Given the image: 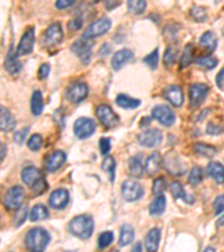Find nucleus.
Wrapping results in <instances>:
<instances>
[{
  "mask_svg": "<svg viewBox=\"0 0 224 252\" xmlns=\"http://www.w3.org/2000/svg\"><path fill=\"white\" fill-rule=\"evenodd\" d=\"M44 108V101H43V94L42 92L36 90L34 91L32 95L31 101V110L35 116H39L43 112Z\"/></svg>",
  "mask_w": 224,
  "mask_h": 252,
  "instance_id": "c756f323",
  "label": "nucleus"
},
{
  "mask_svg": "<svg viewBox=\"0 0 224 252\" xmlns=\"http://www.w3.org/2000/svg\"><path fill=\"white\" fill-rule=\"evenodd\" d=\"M214 211L215 214L220 215L224 212V195H220L214 201Z\"/></svg>",
  "mask_w": 224,
  "mask_h": 252,
  "instance_id": "3c124183",
  "label": "nucleus"
},
{
  "mask_svg": "<svg viewBox=\"0 0 224 252\" xmlns=\"http://www.w3.org/2000/svg\"><path fill=\"white\" fill-rule=\"evenodd\" d=\"M34 43L35 31L32 27H28L19 40L16 54H17V56H24L30 54V53H32V50H34Z\"/></svg>",
  "mask_w": 224,
  "mask_h": 252,
  "instance_id": "9b49d317",
  "label": "nucleus"
},
{
  "mask_svg": "<svg viewBox=\"0 0 224 252\" xmlns=\"http://www.w3.org/2000/svg\"><path fill=\"white\" fill-rule=\"evenodd\" d=\"M5 67L10 74H16V73H18L20 71V68H22V65H20V62L17 59V54H14L13 48L11 47L6 56Z\"/></svg>",
  "mask_w": 224,
  "mask_h": 252,
  "instance_id": "393cba45",
  "label": "nucleus"
},
{
  "mask_svg": "<svg viewBox=\"0 0 224 252\" xmlns=\"http://www.w3.org/2000/svg\"><path fill=\"white\" fill-rule=\"evenodd\" d=\"M129 173L134 177H140L142 173H144V166L141 162V157L133 156L129 159Z\"/></svg>",
  "mask_w": 224,
  "mask_h": 252,
  "instance_id": "2f4dec72",
  "label": "nucleus"
},
{
  "mask_svg": "<svg viewBox=\"0 0 224 252\" xmlns=\"http://www.w3.org/2000/svg\"><path fill=\"white\" fill-rule=\"evenodd\" d=\"M209 93V87L204 83H194L190 87L191 107L196 108L201 104Z\"/></svg>",
  "mask_w": 224,
  "mask_h": 252,
  "instance_id": "4468645a",
  "label": "nucleus"
},
{
  "mask_svg": "<svg viewBox=\"0 0 224 252\" xmlns=\"http://www.w3.org/2000/svg\"><path fill=\"white\" fill-rule=\"evenodd\" d=\"M132 58H133V53L130 50H127V48L118 51L117 53H115V55L112 56V60H111L112 67L115 68V70H120V68Z\"/></svg>",
  "mask_w": 224,
  "mask_h": 252,
  "instance_id": "aec40b11",
  "label": "nucleus"
},
{
  "mask_svg": "<svg viewBox=\"0 0 224 252\" xmlns=\"http://www.w3.org/2000/svg\"><path fill=\"white\" fill-rule=\"evenodd\" d=\"M160 242V229H152L146 237V248L148 252H157L158 247Z\"/></svg>",
  "mask_w": 224,
  "mask_h": 252,
  "instance_id": "b1692460",
  "label": "nucleus"
},
{
  "mask_svg": "<svg viewBox=\"0 0 224 252\" xmlns=\"http://www.w3.org/2000/svg\"><path fill=\"white\" fill-rule=\"evenodd\" d=\"M199 45L205 47L209 52H213L218 46L217 36L212 32H205L199 38Z\"/></svg>",
  "mask_w": 224,
  "mask_h": 252,
  "instance_id": "bb28decb",
  "label": "nucleus"
},
{
  "mask_svg": "<svg viewBox=\"0 0 224 252\" xmlns=\"http://www.w3.org/2000/svg\"><path fill=\"white\" fill-rule=\"evenodd\" d=\"M92 45L93 42L92 39L84 37H80L79 39H76L72 45V52L79 58L82 63L88 64L91 60V55H92Z\"/></svg>",
  "mask_w": 224,
  "mask_h": 252,
  "instance_id": "20e7f679",
  "label": "nucleus"
},
{
  "mask_svg": "<svg viewBox=\"0 0 224 252\" xmlns=\"http://www.w3.org/2000/svg\"><path fill=\"white\" fill-rule=\"evenodd\" d=\"M26 212H27L26 207H24V209L22 207V209L17 212V217H16V224H17V226H19L24 221H25Z\"/></svg>",
  "mask_w": 224,
  "mask_h": 252,
  "instance_id": "5fc2aeb1",
  "label": "nucleus"
},
{
  "mask_svg": "<svg viewBox=\"0 0 224 252\" xmlns=\"http://www.w3.org/2000/svg\"><path fill=\"white\" fill-rule=\"evenodd\" d=\"M134 239V230L131 225L124 224L121 226L120 230V237H119V245L120 247H126L130 245Z\"/></svg>",
  "mask_w": 224,
  "mask_h": 252,
  "instance_id": "c85d7f7f",
  "label": "nucleus"
},
{
  "mask_svg": "<svg viewBox=\"0 0 224 252\" xmlns=\"http://www.w3.org/2000/svg\"><path fill=\"white\" fill-rule=\"evenodd\" d=\"M22 180L35 194H42L47 189V184L40 170L32 166H28L23 169Z\"/></svg>",
  "mask_w": 224,
  "mask_h": 252,
  "instance_id": "f03ea898",
  "label": "nucleus"
},
{
  "mask_svg": "<svg viewBox=\"0 0 224 252\" xmlns=\"http://www.w3.org/2000/svg\"><path fill=\"white\" fill-rule=\"evenodd\" d=\"M96 123L89 118H80L74 123V133L79 139H85L96 131Z\"/></svg>",
  "mask_w": 224,
  "mask_h": 252,
  "instance_id": "1a4fd4ad",
  "label": "nucleus"
},
{
  "mask_svg": "<svg viewBox=\"0 0 224 252\" xmlns=\"http://www.w3.org/2000/svg\"><path fill=\"white\" fill-rule=\"evenodd\" d=\"M68 200H70V194L66 189H55L50 196V205L54 209H64L67 205Z\"/></svg>",
  "mask_w": 224,
  "mask_h": 252,
  "instance_id": "a211bd4d",
  "label": "nucleus"
},
{
  "mask_svg": "<svg viewBox=\"0 0 224 252\" xmlns=\"http://www.w3.org/2000/svg\"><path fill=\"white\" fill-rule=\"evenodd\" d=\"M34 252H40V251H34Z\"/></svg>",
  "mask_w": 224,
  "mask_h": 252,
  "instance_id": "338daca9",
  "label": "nucleus"
},
{
  "mask_svg": "<svg viewBox=\"0 0 224 252\" xmlns=\"http://www.w3.org/2000/svg\"><path fill=\"white\" fill-rule=\"evenodd\" d=\"M89 89L87 84L82 82H75L67 88V99L73 103H79L88 96Z\"/></svg>",
  "mask_w": 224,
  "mask_h": 252,
  "instance_id": "dca6fc26",
  "label": "nucleus"
},
{
  "mask_svg": "<svg viewBox=\"0 0 224 252\" xmlns=\"http://www.w3.org/2000/svg\"><path fill=\"white\" fill-rule=\"evenodd\" d=\"M16 121L13 115H11V112L7 108L1 107V110H0V128H1V131H11L14 129Z\"/></svg>",
  "mask_w": 224,
  "mask_h": 252,
  "instance_id": "412c9836",
  "label": "nucleus"
},
{
  "mask_svg": "<svg viewBox=\"0 0 224 252\" xmlns=\"http://www.w3.org/2000/svg\"><path fill=\"white\" fill-rule=\"evenodd\" d=\"M82 25H83V20L81 17L73 18L68 22V28H70L71 31H79L80 28L82 27Z\"/></svg>",
  "mask_w": 224,
  "mask_h": 252,
  "instance_id": "864d4df0",
  "label": "nucleus"
},
{
  "mask_svg": "<svg viewBox=\"0 0 224 252\" xmlns=\"http://www.w3.org/2000/svg\"><path fill=\"white\" fill-rule=\"evenodd\" d=\"M193 150L195 153L197 154L198 156H202V157H213L215 156V154H217V148L213 147V146H210V145H206V144H195Z\"/></svg>",
  "mask_w": 224,
  "mask_h": 252,
  "instance_id": "473e14b6",
  "label": "nucleus"
},
{
  "mask_svg": "<svg viewBox=\"0 0 224 252\" xmlns=\"http://www.w3.org/2000/svg\"><path fill=\"white\" fill-rule=\"evenodd\" d=\"M202 181H203V170L201 167H198V166H195V167H193V169L191 170V173L189 175V183L191 185L196 186Z\"/></svg>",
  "mask_w": 224,
  "mask_h": 252,
  "instance_id": "ea45409f",
  "label": "nucleus"
},
{
  "mask_svg": "<svg viewBox=\"0 0 224 252\" xmlns=\"http://www.w3.org/2000/svg\"><path fill=\"white\" fill-rule=\"evenodd\" d=\"M195 63L198 66L204 67L206 70H213V68L218 65V59H215L214 56H201L195 60Z\"/></svg>",
  "mask_w": 224,
  "mask_h": 252,
  "instance_id": "f704fd0d",
  "label": "nucleus"
},
{
  "mask_svg": "<svg viewBox=\"0 0 224 252\" xmlns=\"http://www.w3.org/2000/svg\"><path fill=\"white\" fill-rule=\"evenodd\" d=\"M75 3L74 0H59V1H56L55 6L59 8V9H65V8H68L73 6Z\"/></svg>",
  "mask_w": 224,
  "mask_h": 252,
  "instance_id": "6e6d98bb",
  "label": "nucleus"
},
{
  "mask_svg": "<svg viewBox=\"0 0 224 252\" xmlns=\"http://www.w3.org/2000/svg\"><path fill=\"white\" fill-rule=\"evenodd\" d=\"M110 252H118L117 250H112V251H110Z\"/></svg>",
  "mask_w": 224,
  "mask_h": 252,
  "instance_id": "69168bd1",
  "label": "nucleus"
},
{
  "mask_svg": "<svg viewBox=\"0 0 224 252\" xmlns=\"http://www.w3.org/2000/svg\"><path fill=\"white\" fill-rule=\"evenodd\" d=\"M65 160H66V155L62 150H56L52 154V155L47 158L46 160V169L48 172H55V170L60 169L64 165Z\"/></svg>",
  "mask_w": 224,
  "mask_h": 252,
  "instance_id": "6ab92c4d",
  "label": "nucleus"
},
{
  "mask_svg": "<svg viewBox=\"0 0 224 252\" xmlns=\"http://www.w3.org/2000/svg\"><path fill=\"white\" fill-rule=\"evenodd\" d=\"M120 2H111V1H107L105 2V7L108 8V9H113V8L119 6Z\"/></svg>",
  "mask_w": 224,
  "mask_h": 252,
  "instance_id": "bf43d9fd",
  "label": "nucleus"
},
{
  "mask_svg": "<svg viewBox=\"0 0 224 252\" xmlns=\"http://www.w3.org/2000/svg\"><path fill=\"white\" fill-rule=\"evenodd\" d=\"M191 16H192L194 20L202 23L205 22L207 18V11L204 7L193 6L192 9H191Z\"/></svg>",
  "mask_w": 224,
  "mask_h": 252,
  "instance_id": "a19ab883",
  "label": "nucleus"
},
{
  "mask_svg": "<svg viewBox=\"0 0 224 252\" xmlns=\"http://www.w3.org/2000/svg\"><path fill=\"white\" fill-rule=\"evenodd\" d=\"M42 145H43V139H42V137L37 135V133L32 135L27 142L28 148H30L31 150H34V152H37V150H39L40 147H42Z\"/></svg>",
  "mask_w": 224,
  "mask_h": 252,
  "instance_id": "a18cd8bd",
  "label": "nucleus"
},
{
  "mask_svg": "<svg viewBox=\"0 0 224 252\" xmlns=\"http://www.w3.org/2000/svg\"><path fill=\"white\" fill-rule=\"evenodd\" d=\"M6 152H7V148H6L5 144H1V161H3V159H5Z\"/></svg>",
  "mask_w": 224,
  "mask_h": 252,
  "instance_id": "052dcab7",
  "label": "nucleus"
},
{
  "mask_svg": "<svg viewBox=\"0 0 224 252\" xmlns=\"http://www.w3.org/2000/svg\"><path fill=\"white\" fill-rule=\"evenodd\" d=\"M217 226H224V215L217 221Z\"/></svg>",
  "mask_w": 224,
  "mask_h": 252,
  "instance_id": "e2e57ef3",
  "label": "nucleus"
},
{
  "mask_svg": "<svg viewBox=\"0 0 224 252\" xmlns=\"http://www.w3.org/2000/svg\"><path fill=\"white\" fill-rule=\"evenodd\" d=\"M51 237L43 227H34L26 235V246L34 251H42L50 243Z\"/></svg>",
  "mask_w": 224,
  "mask_h": 252,
  "instance_id": "7ed1b4c3",
  "label": "nucleus"
},
{
  "mask_svg": "<svg viewBox=\"0 0 224 252\" xmlns=\"http://www.w3.org/2000/svg\"><path fill=\"white\" fill-rule=\"evenodd\" d=\"M224 132V127L220 125H217L214 123H209L206 127V133H209L211 136H218L221 135V133Z\"/></svg>",
  "mask_w": 224,
  "mask_h": 252,
  "instance_id": "49530a36",
  "label": "nucleus"
},
{
  "mask_svg": "<svg viewBox=\"0 0 224 252\" xmlns=\"http://www.w3.org/2000/svg\"><path fill=\"white\" fill-rule=\"evenodd\" d=\"M177 58V50L173 46H168L167 50L165 51V55H164V62L167 65V66H170L175 63Z\"/></svg>",
  "mask_w": 224,
  "mask_h": 252,
  "instance_id": "79ce46f5",
  "label": "nucleus"
},
{
  "mask_svg": "<svg viewBox=\"0 0 224 252\" xmlns=\"http://www.w3.org/2000/svg\"><path fill=\"white\" fill-rule=\"evenodd\" d=\"M179 28H176L175 25H168L165 27L164 30V35H165V38L168 39V40H175L177 36V32H178Z\"/></svg>",
  "mask_w": 224,
  "mask_h": 252,
  "instance_id": "09e8293b",
  "label": "nucleus"
},
{
  "mask_svg": "<svg viewBox=\"0 0 224 252\" xmlns=\"http://www.w3.org/2000/svg\"><path fill=\"white\" fill-rule=\"evenodd\" d=\"M138 141L141 146H145V147H155V146L160 145L162 139V135L160 130L158 129H148L146 131L141 132L137 137Z\"/></svg>",
  "mask_w": 224,
  "mask_h": 252,
  "instance_id": "2eb2a0df",
  "label": "nucleus"
},
{
  "mask_svg": "<svg viewBox=\"0 0 224 252\" xmlns=\"http://www.w3.org/2000/svg\"><path fill=\"white\" fill-rule=\"evenodd\" d=\"M100 150L102 156H107L111 150V140L109 138H101L100 139Z\"/></svg>",
  "mask_w": 224,
  "mask_h": 252,
  "instance_id": "8fccbe9b",
  "label": "nucleus"
},
{
  "mask_svg": "<svg viewBox=\"0 0 224 252\" xmlns=\"http://www.w3.org/2000/svg\"><path fill=\"white\" fill-rule=\"evenodd\" d=\"M28 132H30V128H24V129L18 130V131L14 135V141L19 146L23 145L24 141L26 140Z\"/></svg>",
  "mask_w": 224,
  "mask_h": 252,
  "instance_id": "de8ad7c7",
  "label": "nucleus"
},
{
  "mask_svg": "<svg viewBox=\"0 0 224 252\" xmlns=\"http://www.w3.org/2000/svg\"><path fill=\"white\" fill-rule=\"evenodd\" d=\"M166 181L164 177H158L154 181L153 184V193L156 195V196H160V195L164 193L166 189Z\"/></svg>",
  "mask_w": 224,
  "mask_h": 252,
  "instance_id": "37998d69",
  "label": "nucleus"
},
{
  "mask_svg": "<svg viewBox=\"0 0 224 252\" xmlns=\"http://www.w3.org/2000/svg\"><path fill=\"white\" fill-rule=\"evenodd\" d=\"M116 103L126 110H130V109H136L140 105V100L134 99V97L129 96L127 94H119L116 99Z\"/></svg>",
  "mask_w": 224,
  "mask_h": 252,
  "instance_id": "a878e982",
  "label": "nucleus"
},
{
  "mask_svg": "<svg viewBox=\"0 0 224 252\" xmlns=\"http://www.w3.org/2000/svg\"><path fill=\"white\" fill-rule=\"evenodd\" d=\"M25 192L20 186H14L8 189V192L3 196V205L8 210H17L23 204Z\"/></svg>",
  "mask_w": 224,
  "mask_h": 252,
  "instance_id": "423d86ee",
  "label": "nucleus"
},
{
  "mask_svg": "<svg viewBox=\"0 0 224 252\" xmlns=\"http://www.w3.org/2000/svg\"><path fill=\"white\" fill-rule=\"evenodd\" d=\"M207 174L218 183V184H223L224 183V166L217 161H211L206 167Z\"/></svg>",
  "mask_w": 224,
  "mask_h": 252,
  "instance_id": "5701e85b",
  "label": "nucleus"
},
{
  "mask_svg": "<svg viewBox=\"0 0 224 252\" xmlns=\"http://www.w3.org/2000/svg\"><path fill=\"white\" fill-rule=\"evenodd\" d=\"M127 5L130 13L134 15H141L145 11L147 3L144 0H130Z\"/></svg>",
  "mask_w": 224,
  "mask_h": 252,
  "instance_id": "c9c22d12",
  "label": "nucleus"
},
{
  "mask_svg": "<svg viewBox=\"0 0 224 252\" xmlns=\"http://www.w3.org/2000/svg\"><path fill=\"white\" fill-rule=\"evenodd\" d=\"M164 166L170 175H174V176H181L185 173L186 166L184 162L181 160L176 154L175 153H168L165 156L164 159Z\"/></svg>",
  "mask_w": 224,
  "mask_h": 252,
  "instance_id": "f8f14e48",
  "label": "nucleus"
},
{
  "mask_svg": "<svg viewBox=\"0 0 224 252\" xmlns=\"http://www.w3.org/2000/svg\"><path fill=\"white\" fill-rule=\"evenodd\" d=\"M113 232L111 231H105L99 235V239H97V246H99L100 249H105L108 248L111 243L113 242Z\"/></svg>",
  "mask_w": 224,
  "mask_h": 252,
  "instance_id": "4c0bfd02",
  "label": "nucleus"
},
{
  "mask_svg": "<svg viewBox=\"0 0 224 252\" xmlns=\"http://www.w3.org/2000/svg\"><path fill=\"white\" fill-rule=\"evenodd\" d=\"M152 116L157 121H160L161 125L169 127L175 123V113L173 112L172 109L167 107L165 104H158L153 109Z\"/></svg>",
  "mask_w": 224,
  "mask_h": 252,
  "instance_id": "ddd939ff",
  "label": "nucleus"
},
{
  "mask_svg": "<svg viewBox=\"0 0 224 252\" xmlns=\"http://www.w3.org/2000/svg\"><path fill=\"white\" fill-rule=\"evenodd\" d=\"M166 209V198L160 195V196H157L155 200L152 202V204L149 205V213L154 215V217H157V215H160L165 212Z\"/></svg>",
  "mask_w": 224,
  "mask_h": 252,
  "instance_id": "7c9ffc66",
  "label": "nucleus"
},
{
  "mask_svg": "<svg viewBox=\"0 0 224 252\" xmlns=\"http://www.w3.org/2000/svg\"><path fill=\"white\" fill-rule=\"evenodd\" d=\"M50 72H51L50 64H47V63L42 64V65H40L39 70H38V79H40V80L46 79L48 74H50Z\"/></svg>",
  "mask_w": 224,
  "mask_h": 252,
  "instance_id": "603ef678",
  "label": "nucleus"
},
{
  "mask_svg": "<svg viewBox=\"0 0 224 252\" xmlns=\"http://www.w3.org/2000/svg\"><path fill=\"white\" fill-rule=\"evenodd\" d=\"M193 62V46L192 44H187L186 47L184 48V52H183L182 59H181V66L182 67H187L190 64Z\"/></svg>",
  "mask_w": 224,
  "mask_h": 252,
  "instance_id": "58836bf2",
  "label": "nucleus"
},
{
  "mask_svg": "<svg viewBox=\"0 0 224 252\" xmlns=\"http://www.w3.org/2000/svg\"><path fill=\"white\" fill-rule=\"evenodd\" d=\"M122 197L128 202H134L142 197L144 189L139 183L134 181H126L121 186Z\"/></svg>",
  "mask_w": 224,
  "mask_h": 252,
  "instance_id": "6e6552de",
  "label": "nucleus"
},
{
  "mask_svg": "<svg viewBox=\"0 0 224 252\" xmlns=\"http://www.w3.org/2000/svg\"><path fill=\"white\" fill-rule=\"evenodd\" d=\"M161 165V157L160 153H154L153 155H150L147 158L145 165V172L147 173L149 176H154L155 174H157L160 169Z\"/></svg>",
  "mask_w": 224,
  "mask_h": 252,
  "instance_id": "4be33fe9",
  "label": "nucleus"
},
{
  "mask_svg": "<svg viewBox=\"0 0 224 252\" xmlns=\"http://www.w3.org/2000/svg\"><path fill=\"white\" fill-rule=\"evenodd\" d=\"M217 85L219 89H221L222 91H224V67L217 75Z\"/></svg>",
  "mask_w": 224,
  "mask_h": 252,
  "instance_id": "4d7b16f0",
  "label": "nucleus"
},
{
  "mask_svg": "<svg viewBox=\"0 0 224 252\" xmlns=\"http://www.w3.org/2000/svg\"><path fill=\"white\" fill-rule=\"evenodd\" d=\"M104 172H107L110 175V181H115V170H116V160L113 157H107L101 165Z\"/></svg>",
  "mask_w": 224,
  "mask_h": 252,
  "instance_id": "e433bc0d",
  "label": "nucleus"
},
{
  "mask_svg": "<svg viewBox=\"0 0 224 252\" xmlns=\"http://www.w3.org/2000/svg\"><path fill=\"white\" fill-rule=\"evenodd\" d=\"M48 218V210L42 204H37L32 207L30 214L31 221L36 222L40 220H45Z\"/></svg>",
  "mask_w": 224,
  "mask_h": 252,
  "instance_id": "72a5a7b5",
  "label": "nucleus"
},
{
  "mask_svg": "<svg viewBox=\"0 0 224 252\" xmlns=\"http://www.w3.org/2000/svg\"><path fill=\"white\" fill-rule=\"evenodd\" d=\"M111 27V20L109 18H100L93 22L87 30H85L83 36L87 38L93 39L97 36H101L107 32Z\"/></svg>",
  "mask_w": 224,
  "mask_h": 252,
  "instance_id": "9d476101",
  "label": "nucleus"
},
{
  "mask_svg": "<svg viewBox=\"0 0 224 252\" xmlns=\"http://www.w3.org/2000/svg\"><path fill=\"white\" fill-rule=\"evenodd\" d=\"M170 192H172V195L175 198H182L183 201L189 203V204H192V203L194 202V197L190 196V195L186 194L181 183L173 182L172 184H170Z\"/></svg>",
  "mask_w": 224,
  "mask_h": 252,
  "instance_id": "cd10ccee",
  "label": "nucleus"
},
{
  "mask_svg": "<svg viewBox=\"0 0 224 252\" xmlns=\"http://www.w3.org/2000/svg\"><path fill=\"white\" fill-rule=\"evenodd\" d=\"M164 96L175 107H181L184 102V94H183L182 88L178 85H169L165 88Z\"/></svg>",
  "mask_w": 224,
  "mask_h": 252,
  "instance_id": "f3484780",
  "label": "nucleus"
},
{
  "mask_svg": "<svg viewBox=\"0 0 224 252\" xmlns=\"http://www.w3.org/2000/svg\"><path fill=\"white\" fill-rule=\"evenodd\" d=\"M63 39V30L60 23H54L50 25L43 34L42 44L46 47L56 46L62 42Z\"/></svg>",
  "mask_w": 224,
  "mask_h": 252,
  "instance_id": "39448f33",
  "label": "nucleus"
},
{
  "mask_svg": "<svg viewBox=\"0 0 224 252\" xmlns=\"http://www.w3.org/2000/svg\"><path fill=\"white\" fill-rule=\"evenodd\" d=\"M95 222L90 215H79L68 223V231L80 239H89L93 233Z\"/></svg>",
  "mask_w": 224,
  "mask_h": 252,
  "instance_id": "f257e3e1",
  "label": "nucleus"
},
{
  "mask_svg": "<svg viewBox=\"0 0 224 252\" xmlns=\"http://www.w3.org/2000/svg\"><path fill=\"white\" fill-rule=\"evenodd\" d=\"M144 63L147 64L150 68H153V70H155V68L157 67V64H158V48L154 50L152 53H149L147 56H145Z\"/></svg>",
  "mask_w": 224,
  "mask_h": 252,
  "instance_id": "c03bdc74",
  "label": "nucleus"
},
{
  "mask_svg": "<svg viewBox=\"0 0 224 252\" xmlns=\"http://www.w3.org/2000/svg\"><path fill=\"white\" fill-rule=\"evenodd\" d=\"M141 250H142L141 243H137V245L133 247V249H132V252H141Z\"/></svg>",
  "mask_w": 224,
  "mask_h": 252,
  "instance_id": "680f3d73",
  "label": "nucleus"
},
{
  "mask_svg": "<svg viewBox=\"0 0 224 252\" xmlns=\"http://www.w3.org/2000/svg\"><path fill=\"white\" fill-rule=\"evenodd\" d=\"M110 52H111V47H110L108 43H105L99 50V55L103 56V58H107V56L110 54Z\"/></svg>",
  "mask_w": 224,
  "mask_h": 252,
  "instance_id": "13d9d810",
  "label": "nucleus"
},
{
  "mask_svg": "<svg viewBox=\"0 0 224 252\" xmlns=\"http://www.w3.org/2000/svg\"><path fill=\"white\" fill-rule=\"evenodd\" d=\"M96 115L100 123L107 128H112L119 124V117H118L115 111L107 104H100L96 108Z\"/></svg>",
  "mask_w": 224,
  "mask_h": 252,
  "instance_id": "0eeeda50",
  "label": "nucleus"
},
{
  "mask_svg": "<svg viewBox=\"0 0 224 252\" xmlns=\"http://www.w3.org/2000/svg\"><path fill=\"white\" fill-rule=\"evenodd\" d=\"M204 252H215V249H214V248H212V247H207L206 249L204 250Z\"/></svg>",
  "mask_w": 224,
  "mask_h": 252,
  "instance_id": "0e129e2a",
  "label": "nucleus"
}]
</instances>
